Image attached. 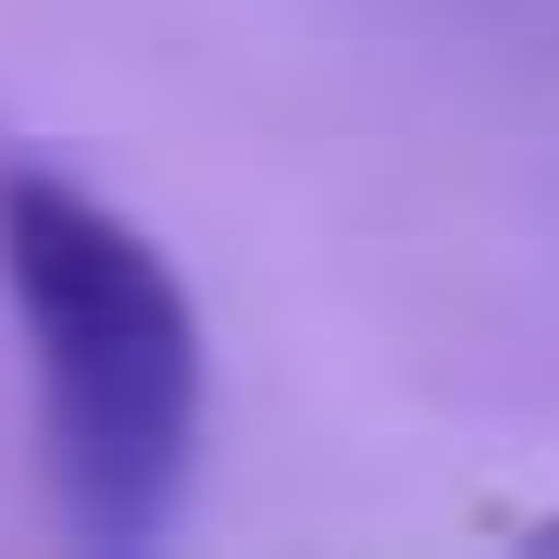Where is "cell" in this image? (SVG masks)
Masks as SVG:
<instances>
[{
	"label": "cell",
	"mask_w": 559,
	"mask_h": 559,
	"mask_svg": "<svg viewBox=\"0 0 559 559\" xmlns=\"http://www.w3.org/2000/svg\"><path fill=\"white\" fill-rule=\"evenodd\" d=\"M0 274L38 336L50 485L87 547H150L200 460V311L175 261L62 175H0Z\"/></svg>",
	"instance_id": "6da1fadb"
}]
</instances>
